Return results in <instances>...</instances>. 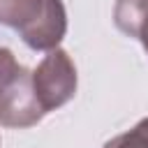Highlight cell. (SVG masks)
<instances>
[{
  "label": "cell",
  "mask_w": 148,
  "mask_h": 148,
  "mask_svg": "<svg viewBox=\"0 0 148 148\" xmlns=\"http://www.w3.org/2000/svg\"><path fill=\"white\" fill-rule=\"evenodd\" d=\"M0 25L18 32L32 51H53L67 32L62 0H0Z\"/></svg>",
  "instance_id": "1"
},
{
  "label": "cell",
  "mask_w": 148,
  "mask_h": 148,
  "mask_svg": "<svg viewBox=\"0 0 148 148\" xmlns=\"http://www.w3.org/2000/svg\"><path fill=\"white\" fill-rule=\"evenodd\" d=\"M102 148H148V118H141L132 130L109 139Z\"/></svg>",
  "instance_id": "5"
},
{
  "label": "cell",
  "mask_w": 148,
  "mask_h": 148,
  "mask_svg": "<svg viewBox=\"0 0 148 148\" xmlns=\"http://www.w3.org/2000/svg\"><path fill=\"white\" fill-rule=\"evenodd\" d=\"M113 23L123 35L139 39L148 53V0H116Z\"/></svg>",
  "instance_id": "4"
},
{
  "label": "cell",
  "mask_w": 148,
  "mask_h": 148,
  "mask_svg": "<svg viewBox=\"0 0 148 148\" xmlns=\"http://www.w3.org/2000/svg\"><path fill=\"white\" fill-rule=\"evenodd\" d=\"M76 65L67 51L53 49L32 69V90L44 113L65 106L76 95Z\"/></svg>",
  "instance_id": "3"
},
{
  "label": "cell",
  "mask_w": 148,
  "mask_h": 148,
  "mask_svg": "<svg viewBox=\"0 0 148 148\" xmlns=\"http://www.w3.org/2000/svg\"><path fill=\"white\" fill-rule=\"evenodd\" d=\"M44 116L32 90V72L18 65L9 49L0 46V125L25 130Z\"/></svg>",
  "instance_id": "2"
}]
</instances>
